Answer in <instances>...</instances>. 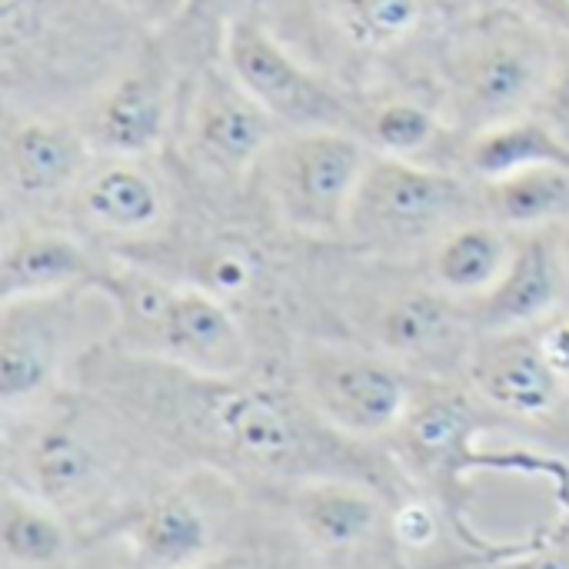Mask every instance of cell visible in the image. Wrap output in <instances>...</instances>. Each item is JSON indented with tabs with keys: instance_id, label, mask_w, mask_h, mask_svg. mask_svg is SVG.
<instances>
[{
	"instance_id": "cell-14",
	"label": "cell",
	"mask_w": 569,
	"mask_h": 569,
	"mask_svg": "<svg viewBox=\"0 0 569 569\" xmlns=\"http://www.w3.org/2000/svg\"><path fill=\"white\" fill-rule=\"evenodd\" d=\"M283 127L240 87L223 57L197 63L183 87L170 143L173 163L207 187H243L257 177Z\"/></svg>"
},
{
	"instance_id": "cell-25",
	"label": "cell",
	"mask_w": 569,
	"mask_h": 569,
	"mask_svg": "<svg viewBox=\"0 0 569 569\" xmlns=\"http://www.w3.org/2000/svg\"><path fill=\"white\" fill-rule=\"evenodd\" d=\"M73 523L43 500L3 483L0 557L3 569H67L77 553Z\"/></svg>"
},
{
	"instance_id": "cell-31",
	"label": "cell",
	"mask_w": 569,
	"mask_h": 569,
	"mask_svg": "<svg viewBox=\"0 0 569 569\" xmlns=\"http://www.w3.org/2000/svg\"><path fill=\"white\" fill-rule=\"evenodd\" d=\"M110 3H117L123 13H130L147 30L173 27L187 13V7H190V0H110Z\"/></svg>"
},
{
	"instance_id": "cell-12",
	"label": "cell",
	"mask_w": 569,
	"mask_h": 569,
	"mask_svg": "<svg viewBox=\"0 0 569 569\" xmlns=\"http://www.w3.org/2000/svg\"><path fill=\"white\" fill-rule=\"evenodd\" d=\"M287 373L327 427L370 447L390 443L417 393L410 370L340 337H300Z\"/></svg>"
},
{
	"instance_id": "cell-7",
	"label": "cell",
	"mask_w": 569,
	"mask_h": 569,
	"mask_svg": "<svg viewBox=\"0 0 569 569\" xmlns=\"http://www.w3.org/2000/svg\"><path fill=\"white\" fill-rule=\"evenodd\" d=\"M93 287L110 303V343L123 353L203 377L260 370L247 323L200 287L110 253Z\"/></svg>"
},
{
	"instance_id": "cell-13",
	"label": "cell",
	"mask_w": 569,
	"mask_h": 569,
	"mask_svg": "<svg viewBox=\"0 0 569 569\" xmlns=\"http://www.w3.org/2000/svg\"><path fill=\"white\" fill-rule=\"evenodd\" d=\"M370 157L350 130H283L253 180L287 230L313 243H343Z\"/></svg>"
},
{
	"instance_id": "cell-21",
	"label": "cell",
	"mask_w": 569,
	"mask_h": 569,
	"mask_svg": "<svg viewBox=\"0 0 569 569\" xmlns=\"http://www.w3.org/2000/svg\"><path fill=\"white\" fill-rule=\"evenodd\" d=\"M569 307V277L560 250V230L517 233L507 273L477 300L473 320L480 333L537 330Z\"/></svg>"
},
{
	"instance_id": "cell-9",
	"label": "cell",
	"mask_w": 569,
	"mask_h": 569,
	"mask_svg": "<svg viewBox=\"0 0 569 569\" xmlns=\"http://www.w3.org/2000/svg\"><path fill=\"white\" fill-rule=\"evenodd\" d=\"M247 497L230 477L187 467L143 490L80 547H110L117 569H203L247 530Z\"/></svg>"
},
{
	"instance_id": "cell-16",
	"label": "cell",
	"mask_w": 569,
	"mask_h": 569,
	"mask_svg": "<svg viewBox=\"0 0 569 569\" xmlns=\"http://www.w3.org/2000/svg\"><path fill=\"white\" fill-rule=\"evenodd\" d=\"M197 63L167 30H153L140 53L73 113L97 157H160L170 150L183 87Z\"/></svg>"
},
{
	"instance_id": "cell-32",
	"label": "cell",
	"mask_w": 569,
	"mask_h": 569,
	"mask_svg": "<svg viewBox=\"0 0 569 569\" xmlns=\"http://www.w3.org/2000/svg\"><path fill=\"white\" fill-rule=\"evenodd\" d=\"M537 333H540V343H543L553 370L560 373V380L569 390V307L560 310L553 320H547L543 327H537Z\"/></svg>"
},
{
	"instance_id": "cell-20",
	"label": "cell",
	"mask_w": 569,
	"mask_h": 569,
	"mask_svg": "<svg viewBox=\"0 0 569 569\" xmlns=\"http://www.w3.org/2000/svg\"><path fill=\"white\" fill-rule=\"evenodd\" d=\"M463 383L507 427H569V390L553 370L537 330L480 333L467 360Z\"/></svg>"
},
{
	"instance_id": "cell-18",
	"label": "cell",
	"mask_w": 569,
	"mask_h": 569,
	"mask_svg": "<svg viewBox=\"0 0 569 569\" xmlns=\"http://www.w3.org/2000/svg\"><path fill=\"white\" fill-rule=\"evenodd\" d=\"M223 63L240 87L283 127V130H350L360 97L330 80L310 60H303L287 40H280L260 13L240 10L220 47Z\"/></svg>"
},
{
	"instance_id": "cell-4",
	"label": "cell",
	"mask_w": 569,
	"mask_h": 569,
	"mask_svg": "<svg viewBox=\"0 0 569 569\" xmlns=\"http://www.w3.org/2000/svg\"><path fill=\"white\" fill-rule=\"evenodd\" d=\"M317 337L370 347L417 380H463L480 330L473 310L430 287L413 263L373 260L347 243H327Z\"/></svg>"
},
{
	"instance_id": "cell-15",
	"label": "cell",
	"mask_w": 569,
	"mask_h": 569,
	"mask_svg": "<svg viewBox=\"0 0 569 569\" xmlns=\"http://www.w3.org/2000/svg\"><path fill=\"white\" fill-rule=\"evenodd\" d=\"M290 527L317 569H407L393 540V500L370 480L313 477L257 497Z\"/></svg>"
},
{
	"instance_id": "cell-26",
	"label": "cell",
	"mask_w": 569,
	"mask_h": 569,
	"mask_svg": "<svg viewBox=\"0 0 569 569\" xmlns=\"http://www.w3.org/2000/svg\"><path fill=\"white\" fill-rule=\"evenodd\" d=\"M480 210L510 233L560 230L569 223V167L547 163L480 183Z\"/></svg>"
},
{
	"instance_id": "cell-3",
	"label": "cell",
	"mask_w": 569,
	"mask_h": 569,
	"mask_svg": "<svg viewBox=\"0 0 569 569\" xmlns=\"http://www.w3.org/2000/svg\"><path fill=\"white\" fill-rule=\"evenodd\" d=\"M500 0H250L303 60L357 97L407 90L430 100L450 33Z\"/></svg>"
},
{
	"instance_id": "cell-17",
	"label": "cell",
	"mask_w": 569,
	"mask_h": 569,
	"mask_svg": "<svg viewBox=\"0 0 569 569\" xmlns=\"http://www.w3.org/2000/svg\"><path fill=\"white\" fill-rule=\"evenodd\" d=\"M180 207V173L170 153L93 157L57 223L90 247L123 257L160 240Z\"/></svg>"
},
{
	"instance_id": "cell-23",
	"label": "cell",
	"mask_w": 569,
	"mask_h": 569,
	"mask_svg": "<svg viewBox=\"0 0 569 569\" xmlns=\"http://www.w3.org/2000/svg\"><path fill=\"white\" fill-rule=\"evenodd\" d=\"M107 253L63 223L0 227V300L93 287Z\"/></svg>"
},
{
	"instance_id": "cell-11",
	"label": "cell",
	"mask_w": 569,
	"mask_h": 569,
	"mask_svg": "<svg viewBox=\"0 0 569 569\" xmlns=\"http://www.w3.org/2000/svg\"><path fill=\"white\" fill-rule=\"evenodd\" d=\"M113 313L97 287L0 300V407L17 413L70 387L77 360L110 340Z\"/></svg>"
},
{
	"instance_id": "cell-34",
	"label": "cell",
	"mask_w": 569,
	"mask_h": 569,
	"mask_svg": "<svg viewBox=\"0 0 569 569\" xmlns=\"http://www.w3.org/2000/svg\"><path fill=\"white\" fill-rule=\"evenodd\" d=\"M560 250H563V267H567L569 277V223L567 227H560Z\"/></svg>"
},
{
	"instance_id": "cell-33",
	"label": "cell",
	"mask_w": 569,
	"mask_h": 569,
	"mask_svg": "<svg viewBox=\"0 0 569 569\" xmlns=\"http://www.w3.org/2000/svg\"><path fill=\"white\" fill-rule=\"evenodd\" d=\"M507 3H517L520 10L533 13L550 30L569 37V0H507Z\"/></svg>"
},
{
	"instance_id": "cell-24",
	"label": "cell",
	"mask_w": 569,
	"mask_h": 569,
	"mask_svg": "<svg viewBox=\"0 0 569 569\" xmlns=\"http://www.w3.org/2000/svg\"><path fill=\"white\" fill-rule=\"evenodd\" d=\"M517 247V233L477 213L450 227L417 263L430 287L473 307L507 273Z\"/></svg>"
},
{
	"instance_id": "cell-29",
	"label": "cell",
	"mask_w": 569,
	"mask_h": 569,
	"mask_svg": "<svg viewBox=\"0 0 569 569\" xmlns=\"http://www.w3.org/2000/svg\"><path fill=\"white\" fill-rule=\"evenodd\" d=\"M250 0H190L187 13L173 23V30L200 53H220L227 23L247 10Z\"/></svg>"
},
{
	"instance_id": "cell-5",
	"label": "cell",
	"mask_w": 569,
	"mask_h": 569,
	"mask_svg": "<svg viewBox=\"0 0 569 569\" xmlns=\"http://www.w3.org/2000/svg\"><path fill=\"white\" fill-rule=\"evenodd\" d=\"M150 33L110 0H0V103L80 113Z\"/></svg>"
},
{
	"instance_id": "cell-30",
	"label": "cell",
	"mask_w": 569,
	"mask_h": 569,
	"mask_svg": "<svg viewBox=\"0 0 569 569\" xmlns=\"http://www.w3.org/2000/svg\"><path fill=\"white\" fill-rule=\"evenodd\" d=\"M533 117H540L563 143L569 147V37L557 33V60L550 70V80L533 107Z\"/></svg>"
},
{
	"instance_id": "cell-6",
	"label": "cell",
	"mask_w": 569,
	"mask_h": 569,
	"mask_svg": "<svg viewBox=\"0 0 569 569\" xmlns=\"http://www.w3.org/2000/svg\"><path fill=\"white\" fill-rule=\"evenodd\" d=\"M507 427L493 410H487L463 380H417L413 403L390 437L387 450L397 460L407 483L433 497L457 523L463 540L487 563L513 557L517 547H493L467 520L470 477L473 473H527L543 477L557 487L569 510V470L563 460L537 457L523 450H483V433Z\"/></svg>"
},
{
	"instance_id": "cell-22",
	"label": "cell",
	"mask_w": 569,
	"mask_h": 569,
	"mask_svg": "<svg viewBox=\"0 0 569 569\" xmlns=\"http://www.w3.org/2000/svg\"><path fill=\"white\" fill-rule=\"evenodd\" d=\"M353 133L380 157H397V160L463 173L470 137L460 133L440 113V107L420 93L383 90V93L360 97Z\"/></svg>"
},
{
	"instance_id": "cell-27",
	"label": "cell",
	"mask_w": 569,
	"mask_h": 569,
	"mask_svg": "<svg viewBox=\"0 0 569 569\" xmlns=\"http://www.w3.org/2000/svg\"><path fill=\"white\" fill-rule=\"evenodd\" d=\"M563 163L569 167V147L533 113L507 120L500 127L480 130L467 140L463 173L477 183L500 180L530 167Z\"/></svg>"
},
{
	"instance_id": "cell-28",
	"label": "cell",
	"mask_w": 569,
	"mask_h": 569,
	"mask_svg": "<svg viewBox=\"0 0 569 569\" xmlns=\"http://www.w3.org/2000/svg\"><path fill=\"white\" fill-rule=\"evenodd\" d=\"M243 537L247 530L227 553H220L203 569H317L293 533H287V540H243Z\"/></svg>"
},
{
	"instance_id": "cell-19",
	"label": "cell",
	"mask_w": 569,
	"mask_h": 569,
	"mask_svg": "<svg viewBox=\"0 0 569 569\" xmlns=\"http://www.w3.org/2000/svg\"><path fill=\"white\" fill-rule=\"evenodd\" d=\"M93 157L73 113L0 103V227L57 223Z\"/></svg>"
},
{
	"instance_id": "cell-10",
	"label": "cell",
	"mask_w": 569,
	"mask_h": 569,
	"mask_svg": "<svg viewBox=\"0 0 569 569\" xmlns=\"http://www.w3.org/2000/svg\"><path fill=\"white\" fill-rule=\"evenodd\" d=\"M477 213H483L477 180L373 153L357 187L343 243L373 260L417 267L450 227Z\"/></svg>"
},
{
	"instance_id": "cell-8",
	"label": "cell",
	"mask_w": 569,
	"mask_h": 569,
	"mask_svg": "<svg viewBox=\"0 0 569 569\" xmlns=\"http://www.w3.org/2000/svg\"><path fill=\"white\" fill-rule=\"evenodd\" d=\"M557 60V30L517 3H490L443 43L430 100L467 137L533 113Z\"/></svg>"
},
{
	"instance_id": "cell-2",
	"label": "cell",
	"mask_w": 569,
	"mask_h": 569,
	"mask_svg": "<svg viewBox=\"0 0 569 569\" xmlns=\"http://www.w3.org/2000/svg\"><path fill=\"white\" fill-rule=\"evenodd\" d=\"M160 460L183 463L147 427L73 383L37 407L3 413V483L63 513L80 543L167 480L150 477Z\"/></svg>"
},
{
	"instance_id": "cell-1",
	"label": "cell",
	"mask_w": 569,
	"mask_h": 569,
	"mask_svg": "<svg viewBox=\"0 0 569 569\" xmlns=\"http://www.w3.org/2000/svg\"><path fill=\"white\" fill-rule=\"evenodd\" d=\"M70 383L123 410L187 467L217 470L250 497L313 477L370 480L390 497L413 490L387 447L327 427L280 370L203 377L103 340L77 360Z\"/></svg>"
}]
</instances>
